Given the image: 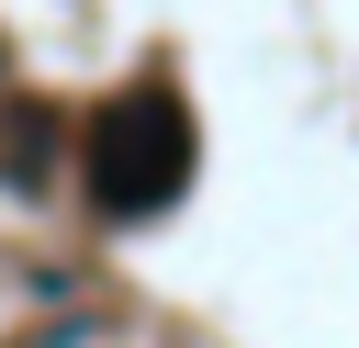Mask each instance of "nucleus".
<instances>
[{
  "mask_svg": "<svg viewBox=\"0 0 359 348\" xmlns=\"http://www.w3.org/2000/svg\"><path fill=\"white\" fill-rule=\"evenodd\" d=\"M90 191L101 213H157L191 191V112L168 90H123L101 123H90Z\"/></svg>",
  "mask_w": 359,
  "mask_h": 348,
  "instance_id": "f257e3e1",
  "label": "nucleus"
},
{
  "mask_svg": "<svg viewBox=\"0 0 359 348\" xmlns=\"http://www.w3.org/2000/svg\"><path fill=\"white\" fill-rule=\"evenodd\" d=\"M0 168H11V180H34V168H56V112H34V101H22V112L0 123Z\"/></svg>",
  "mask_w": 359,
  "mask_h": 348,
  "instance_id": "f03ea898",
  "label": "nucleus"
}]
</instances>
